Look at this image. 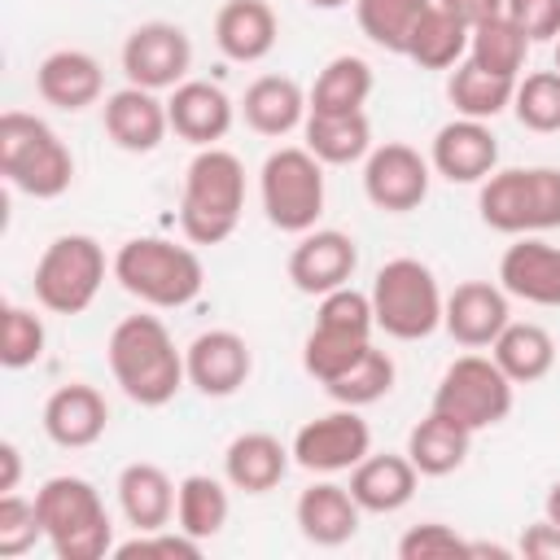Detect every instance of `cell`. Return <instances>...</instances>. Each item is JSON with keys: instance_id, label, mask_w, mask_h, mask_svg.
Wrapping results in <instances>:
<instances>
[{"instance_id": "obj_1", "label": "cell", "mask_w": 560, "mask_h": 560, "mask_svg": "<svg viewBox=\"0 0 560 560\" xmlns=\"http://www.w3.org/2000/svg\"><path fill=\"white\" fill-rule=\"evenodd\" d=\"M105 359L114 385L136 407H166L188 385L184 350H175V337L158 315H122L109 332Z\"/></svg>"}, {"instance_id": "obj_2", "label": "cell", "mask_w": 560, "mask_h": 560, "mask_svg": "<svg viewBox=\"0 0 560 560\" xmlns=\"http://www.w3.org/2000/svg\"><path fill=\"white\" fill-rule=\"evenodd\" d=\"M245 210V166L232 149H197L184 171L179 197V232L188 245H223Z\"/></svg>"}, {"instance_id": "obj_3", "label": "cell", "mask_w": 560, "mask_h": 560, "mask_svg": "<svg viewBox=\"0 0 560 560\" xmlns=\"http://www.w3.org/2000/svg\"><path fill=\"white\" fill-rule=\"evenodd\" d=\"M109 276L118 280L122 293H131L136 302H144L153 311H179L206 284V267H201L197 249L175 245L166 236H131V241H122L118 254H114Z\"/></svg>"}, {"instance_id": "obj_4", "label": "cell", "mask_w": 560, "mask_h": 560, "mask_svg": "<svg viewBox=\"0 0 560 560\" xmlns=\"http://www.w3.org/2000/svg\"><path fill=\"white\" fill-rule=\"evenodd\" d=\"M44 542L57 560H105L114 551V521L88 477L57 472L35 490Z\"/></svg>"}, {"instance_id": "obj_5", "label": "cell", "mask_w": 560, "mask_h": 560, "mask_svg": "<svg viewBox=\"0 0 560 560\" xmlns=\"http://www.w3.org/2000/svg\"><path fill=\"white\" fill-rule=\"evenodd\" d=\"M0 175L18 192L35 201H52L74 184V153L44 118L26 109H4L0 114Z\"/></svg>"}, {"instance_id": "obj_6", "label": "cell", "mask_w": 560, "mask_h": 560, "mask_svg": "<svg viewBox=\"0 0 560 560\" xmlns=\"http://www.w3.org/2000/svg\"><path fill=\"white\" fill-rule=\"evenodd\" d=\"M477 214L503 236H542L560 228V171L556 166H508L481 179Z\"/></svg>"}, {"instance_id": "obj_7", "label": "cell", "mask_w": 560, "mask_h": 560, "mask_svg": "<svg viewBox=\"0 0 560 560\" xmlns=\"http://www.w3.org/2000/svg\"><path fill=\"white\" fill-rule=\"evenodd\" d=\"M372 315L376 328L394 341H424L442 328V289L429 262L420 258H389L385 267H376L372 276Z\"/></svg>"}, {"instance_id": "obj_8", "label": "cell", "mask_w": 560, "mask_h": 560, "mask_svg": "<svg viewBox=\"0 0 560 560\" xmlns=\"http://www.w3.org/2000/svg\"><path fill=\"white\" fill-rule=\"evenodd\" d=\"M114 262H105V249L96 236L88 232H61L44 245L39 262H35V302L52 315H83L101 284H105V271Z\"/></svg>"}, {"instance_id": "obj_9", "label": "cell", "mask_w": 560, "mask_h": 560, "mask_svg": "<svg viewBox=\"0 0 560 560\" xmlns=\"http://www.w3.org/2000/svg\"><path fill=\"white\" fill-rule=\"evenodd\" d=\"M258 197L262 214L280 232H311L324 214V162L306 144L271 149L258 171Z\"/></svg>"}, {"instance_id": "obj_10", "label": "cell", "mask_w": 560, "mask_h": 560, "mask_svg": "<svg viewBox=\"0 0 560 560\" xmlns=\"http://www.w3.org/2000/svg\"><path fill=\"white\" fill-rule=\"evenodd\" d=\"M512 394L516 385L503 376V368L490 354H459L455 363H446L433 389V411L451 416L468 433H481L512 416Z\"/></svg>"}, {"instance_id": "obj_11", "label": "cell", "mask_w": 560, "mask_h": 560, "mask_svg": "<svg viewBox=\"0 0 560 560\" xmlns=\"http://www.w3.org/2000/svg\"><path fill=\"white\" fill-rule=\"evenodd\" d=\"M122 74L127 83L136 88H149V92H171L188 79V66H192V39L179 22H140L127 31L122 39Z\"/></svg>"}, {"instance_id": "obj_12", "label": "cell", "mask_w": 560, "mask_h": 560, "mask_svg": "<svg viewBox=\"0 0 560 560\" xmlns=\"http://www.w3.org/2000/svg\"><path fill=\"white\" fill-rule=\"evenodd\" d=\"M289 451H293V464L306 468V472H319V477L350 472L372 451V429L359 416V407H337V411H324V416L306 420L293 433Z\"/></svg>"}, {"instance_id": "obj_13", "label": "cell", "mask_w": 560, "mask_h": 560, "mask_svg": "<svg viewBox=\"0 0 560 560\" xmlns=\"http://www.w3.org/2000/svg\"><path fill=\"white\" fill-rule=\"evenodd\" d=\"M429 179H433L429 158L420 149L402 144V140L372 144V153L363 158V192L385 214H411V210H420L424 197H429Z\"/></svg>"}, {"instance_id": "obj_14", "label": "cell", "mask_w": 560, "mask_h": 560, "mask_svg": "<svg viewBox=\"0 0 560 560\" xmlns=\"http://www.w3.org/2000/svg\"><path fill=\"white\" fill-rule=\"evenodd\" d=\"M354 267H359V245L350 232H337V228H311L289 249V280L306 298H324L350 284Z\"/></svg>"}, {"instance_id": "obj_15", "label": "cell", "mask_w": 560, "mask_h": 560, "mask_svg": "<svg viewBox=\"0 0 560 560\" xmlns=\"http://www.w3.org/2000/svg\"><path fill=\"white\" fill-rule=\"evenodd\" d=\"M184 368H188V385L206 398H232L249 372H254V350L241 332L232 328H206L188 341L184 350Z\"/></svg>"}, {"instance_id": "obj_16", "label": "cell", "mask_w": 560, "mask_h": 560, "mask_svg": "<svg viewBox=\"0 0 560 560\" xmlns=\"http://www.w3.org/2000/svg\"><path fill=\"white\" fill-rule=\"evenodd\" d=\"M508 324H512V306H508L503 284H494V280H464V284H455L446 293L442 328L451 332L455 346L486 350V346H494V337Z\"/></svg>"}, {"instance_id": "obj_17", "label": "cell", "mask_w": 560, "mask_h": 560, "mask_svg": "<svg viewBox=\"0 0 560 560\" xmlns=\"http://www.w3.org/2000/svg\"><path fill=\"white\" fill-rule=\"evenodd\" d=\"M429 166L451 184H481L499 171V140L481 118H451L429 144Z\"/></svg>"}, {"instance_id": "obj_18", "label": "cell", "mask_w": 560, "mask_h": 560, "mask_svg": "<svg viewBox=\"0 0 560 560\" xmlns=\"http://www.w3.org/2000/svg\"><path fill=\"white\" fill-rule=\"evenodd\" d=\"M166 118H171V131L179 140H188L197 149H210V144H219L232 131L236 105H232V96L219 83H210V79H184L166 96Z\"/></svg>"}, {"instance_id": "obj_19", "label": "cell", "mask_w": 560, "mask_h": 560, "mask_svg": "<svg viewBox=\"0 0 560 560\" xmlns=\"http://www.w3.org/2000/svg\"><path fill=\"white\" fill-rule=\"evenodd\" d=\"M105 424H109V407H105V394L88 381H70V385H57L44 402V433L52 446L61 451H83V446H96L105 438Z\"/></svg>"}, {"instance_id": "obj_20", "label": "cell", "mask_w": 560, "mask_h": 560, "mask_svg": "<svg viewBox=\"0 0 560 560\" xmlns=\"http://www.w3.org/2000/svg\"><path fill=\"white\" fill-rule=\"evenodd\" d=\"M101 122H105V136L122 153H153L166 140V131H171L166 101H158V92L136 88V83H127V88L105 96Z\"/></svg>"}, {"instance_id": "obj_21", "label": "cell", "mask_w": 560, "mask_h": 560, "mask_svg": "<svg viewBox=\"0 0 560 560\" xmlns=\"http://www.w3.org/2000/svg\"><path fill=\"white\" fill-rule=\"evenodd\" d=\"M499 284L529 306H560V245L542 236H516L499 258Z\"/></svg>"}, {"instance_id": "obj_22", "label": "cell", "mask_w": 560, "mask_h": 560, "mask_svg": "<svg viewBox=\"0 0 560 560\" xmlns=\"http://www.w3.org/2000/svg\"><path fill=\"white\" fill-rule=\"evenodd\" d=\"M35 92H39L44 105H52L61 114H79V109H88L105 96V70L83 48H57L39 61Z\"/></svg>"}, {"instance_id": "obj_23", "label": "cell", "mask_w": 560, "mask_h": 560, "mask_svg": "<svg viewBox=\"0 0 560 560\" xmlns=\"http://www.w3.org/2000/svg\"><path fill=\"white\" fill-rule=\"evenodd\" d=\"M293 521H298V534L315 547H341L359 534V521H363V508L354 503L350 486H337V481H311L298 503H293Z\"/></svg>"}, {"instance_id": "obj_24", "label": "cell", "mask_w": 560, "mask_h": 560, "mask_svg": "<svg viewBox=\"0 0 560 560\" xmlns=\"http://www.w3.org/2000/svg\"><path fill=\"white\" fill-rule=\"evenodd\" d=\"M293 464V451L276 438V433H262V429H249V433H236L223 451V481L241 494H267L284 481Z\"/></svg>"}, {"instance_id": "obj_25", "label": "cell", "mask_w": 560, "mask_h": 560, "mask_svg": "<svg viewBox=\"0 0 560 560\" xmlns=\"http://www.w3.org/2000/svg\"><path fill=\"white\" fill-rule=\"evenodd\" d=\"M118 512L122 521L136 529V534H149V529H166L175 521V499H179V486L166 477V468L158 464H127L118 472Z\"/></svg>"}, {"instance_id": "obj_26", "label": "cell", "mask_w": 560, "mask_h": 560, "mask_svg": "<svg viewBox=\"0 0 560 560\" xmlns=\"http://www.w3.org/2000/svg\"><path fill=\"white\" fill-rule=\"evenodd\" d=\"M306 114H311V101L298 88V79H289V74H258L241 96L245 127L267 136V140H280V136L298 131L306 122Z\"/></svg>"}, {"instance_id": "obj_27", "label": "cell", "mask_w": 560, "mask_h": 560, "mask_svg": "<svg viewBox=\"0 0 560 560\" xmlns=\"http://www.w3.org/2000/svg\"><path fill=\"white\" fill-rule=\"evenodd\" d=\"M416 486H420V472L416 464L402 455H363L354 468H350V494L363 512H376V516H389V512H402L411 499H416Z\"/></svg>"}, {"instance_id": "obj_28", "label": "cell", "mask_w": 560, "mask_h": 560, "mask_svg": "<svg viewBox=\"0 0 560 560\" xmlns=\"http://www.w3.org/2000/svg\"><path fill=\"white\" fill-rule=\"evenodd\" d=\"M280 22L276 9L267 0H223V9L214 13V44L228 61L254 66L276 48Z\"/></svg>"}, {"instance_id": "obj_29", "label": "cell", "mask_w": 560, "mask_h": 560, "mask_svg": "<svg viewBox=\"0 0 560 560\" xmlns=\"http://www.w3.org/2000/svg\"><path fill=\"white\" fill-rule=\"evenodd\" d=\"M490 359L503 368V376H508L512 385H534V381H542V376L556 368V337H551L542 324L512 319V324L494 337Z\"/></svg>"}, {"instance_id": "obj_30", "label": "cell", "mask_w": 560, "mask_h": 560, "mask_svg": "<svg viewBox=\"0 0 560 560\" xmlns=\"http://www.w3.org/2000/svg\"><path fill=\"white\" fill-rule=\"evenodd\" d=\"M468 451H472V433H468L464 424H455L451 416L433 411V407H429V416L407 433V459L416 464L420 477H446V472L464 468Z\"/></svg>"}, {"instance_id": "obj_31", "label": "cell", "mask_w": 560, "mask_h": 560, "mask_svg": "<svg viewBox=\"0 0 560 560\" xmlns=\"http://www.w3.org/2000/svg\"><path fill=\"white\" fill-rule=\"evenodd\" d=\"M302 144L324 166H350L372 153V122L363 109L359 114H306Z\"/></svg>"}, {"instance_id": "obj_32", "label": "cell", "mask_w": 560, "mask_h": 560, "mask_svg": "<svg viewBox=\"0 0 560 560\" xmlns=\"http://www.w3.org/2000/svg\"><path fill=\"white\" fill-rule=\"evenodd\" d=\"M512 96H516V79L494 74V70L477 66L472 57H464V61L451 70V79H446V101L455 105L459 118H481V122H490V118H499L503 109H512Z\"/></svg>"}, {"instance_id": "obj_33", "label": "cell", "mask_w": 560, "mask_h": 560, "mask_svg": "<svg viewBox=\"0 0 560 560\" xmlns=\"http://www.w3.org/2000/svg\"><path fill=\"white\" fill-rule=\"evenodd\" d=\"M468 39H472V31L433 0L424 9V18L416 22L402 57H411L420 70H451V66H459L468 57Z\"/></svg>"}, {"instance_id": "obj_34", "label": "cell", "mask_w": 560, "mask_h": 560, "mask_svg": "<svg viewBox=\"0 0 560 560\" xmlns=\"http://www.w3.org/2000/svg\"><path fill=\"white\" fill-rule=\"evenodd\" d=\"M372 66L354 52H341L315 74V88L306 92L311 114H359L372 96Z\"/></svg>"}, {"instance_id": "obj_35", "label": "cell", "mask_w": 560, "mask_h": 560, "mask_svg": "<svg viewBox=\"0 0 560 560\" xmlns=\"http://www.w3.org/2000/svg\"><path fill=\"white\" fill-rule=\"evenodd\" d=\"M228 512H232V503H228V486H223L219 477H210V472H188V477L179 481L175 525H179L184 534H192L197 542L219 538L223 525H228Z\"/></svg>"}, {"instance_id": "obj_36", "label": "cell", "mask_w": 560, "mask_h": 560, "mask_svg": "<svg viewBox=\"0 0 560 560\" xmlns=\"http://www.w3.org/2000/svg\"><path fill=\"white\" fill-rule=\"evenodd\" d=\"M368 346H372V332H354V328H337V324L315 319V328L302 341V368H306V376L328 385V381L346 376L368 354Z\"/></svg>"}, {"instance_id": "obj_37", "label": "cell", "mask_w": 560, "mask_h": 560, "mask_svg": "<svg viewBox=\"0 0 560 560\" xmlns=\"http://www.w3.org/2000/svg\"><path fill=\"white\" fill-rule=\"evenodd\" d=\"M468 57L494 74H508V79H521L525 70V57H529V35L508 18H490L481 26H472V39H468Z\"/></svg>"}, {"instance_id": "obj_38", "label": "cell", "mask_w": 560, "mask_h": 560, "mask_svg": "<svg viewBox=\"0 0 560 560\" xmlns=\"http://www.w3.org/2000/svg\"><path fill=\"white\" fill-rule=\"evenodd\" d=\"M429 4L433 0H354V18H359V31L376 48L407 52V39H411V31Z\"/></svg>"}, {"instance_id": "obj_39", "label": "cell", "mask_w": 560, "mask_h": 560, "mask_svg": "<svg viewBox=\"0 0 560 560\" xmlns=\"http://www.w3.org/2000/svg\"><path fill=\"white\" fill-rule=\"evenodd\" d=\"M394 376H398L394 359H389L385 350L368 346V354H363L346 376L328 381L324 389H328V398H332L337 407H372V402H381V398L394 389Z\"/></svg>"}, {"instance_id": "obj_40", "label": "cell", "mask_w": 560, "mask_h": 560, "mask_svg": "<svg viewBox=\"0 0 560 560\" xmlns=\"http://www.w3.org/2000/svg\"><path fill=\"white\" fill-rule=\"evenodd\" d=\"M512 114L525 131L556 136L560 131V70H529L525 79H516Z\"/></svg>"}, {"instance_id": "obj_41", "label": "cell", "mask_w": 560, "mask_h": 560, "mask_svg": "<svg viewBox=\"0 0 560 560\" xmlns=\"http://www.w3.org/2000/svg\"><path fill=\"white\" fill-rule=\"evenodd\" d=\"M44 346H48L44 319L31 306L9 302L4 315H0V363L9 372H22V368H31V363L44 359Z\"/></svg>"}, {"instance_id": "obj_42", "label": "cell", "mask_w": 560, "mask_h": 560, "mask_svg": "<svg viewBox=\"0 0 560 560\" xmlns=\"http://www.w3.org/2000/svg\"><path fill=\"white\" fill-rule=\"evenodd\" d=\"M39 538H44V521H39L35 499H22L18 490L13 494H0V556L4 560H18Z\"/></svg>"}, {"instance_id": "obj_43", "label": "cell", "mask_w": 560, "mask_h": 560, "mask_svg": "<svg viewBox=\"0 0 560 560\" xmlns=\"http://www.w3.org/2000/svg\"><path fill=\"white\" fill-rule=\"evenodd\" d=\"M446 556H472V542L442 521H420L398 538V560H446Z\"/></svg>"}, {"instance_id": "obj_44", "label": "cell", "mask_w": 560, "mask_h": 560, "mask_svg": "<svg viewBox=\"0 0 560 560\" xmlns=\"http://www.w3.org/2000/svg\"><path fill=\"white\" fill-rule=\"evenodd\" d=\"M118 560H149V556H166V560H201V542L192 534H184L179 525L171 529H149V534H136L127 542L114 547Z\"/></svg>"}, {"instance_id": "obj_45", "label": "cell", "mask_w": 560, "mask_h": 560, "mask_svg": "<svg viewBox=\"0 0 560 560\" xmlns=\"http://www.w3.org/2000/svg\"><path fill=\"white\" fill-rule=\"evenodd\" d=\"M503 13L529 35V44H556L560 39V0H508Z\"/></svg>"}, {"instance_id": "obj_46", "label": "cell", "mask_w": 560, "mask_h": 560, "mask_svg": "<svg viewBox=\"0 0 560 560\" xmlns=\"http://www.w3.org/2000/svg\"><path fill=\"white\" fill-rule=\"evenodd\" d=\"M521 556H529V560H560V525H551L547 516L534 521L521 534Z\"/></svg>"}, {"instance_id": "obj_47", "label": "cell", "mask_w": 560, "mask_h": 560, "mask_svg": "<svg viewBox=\"0 0 560 560\" xmlns=\"http://www.w3.org/2000/svg\"><path fill=\"white\" fill-rule=\"evenodd\" d=\"M446 13H455L468 31L472 26H481V22H490V18H499L503 9H508V0H438Z\"/></svg>"}, {"instance_id": "obj_48", "label": "cell", "mask_w": 560, "mask_h": 560, "mask_svg": "<svg viewBox=\"0 0 560 560\" xmlns=\"http://www.w3.org/2000/svg\"><path fill=\"white\" fill-rule=\"evenodd\" d=\"M18 481H22V451H18V442H0V494H13L18 490Z\"/></svg>"}, {"instance_id": "obj_49", "label": "cell", "mask_w": 560, "mask_h": 560, "mask_svg": "<svg viewBox=\"0 0 560 560\" xmlns=\"http://www.w3.org/2000/svg\"><path fill=\"white\" fill-rule=\"evenodd\" d=\"M542 516H547L551 525H560V481H551V490H547V499H542Z\"/></svg>"}, {"instance_id": "obj_50", "label": "cell", "mask_w": 560, "mask_h": 560, "mask_svg": "<svg viewBox=\"0 0 560 560\" xmlns=\"http://www.w3.org/2000/svg\"><path fill=\"white\" fill-rule=\"evenodd\" d=\"M311 9H346V4H354V0H306Z\"/></svg>"}, {"instance_id": "obj_51", "label": "cell", "mask_w": 560, "mask_h": 560, "mask_svg": "<svg viewBox=\"0 0 560 560\" xmlns=\"http://www.w3.org/2000/svg\"><path fill=\"white\" fill-rule=\"evenodd\" d=\"M556 70H560V39H556Z\"/></svg>"}]
</instances>
